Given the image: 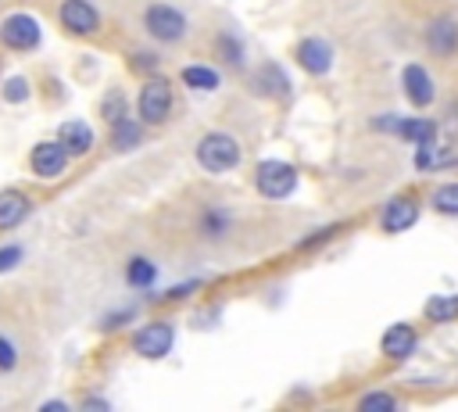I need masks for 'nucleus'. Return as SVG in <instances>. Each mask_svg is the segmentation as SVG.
<instances>
[{"mask_svg": "<svg viewBox=\"0 0 458 412\" xmlns=\"http://www.w3.org/2000/svg\"><path fill=\"white\" fill-rule=\"evenodd\" d=\"M254 186H258L261 197L283 201V197H290V193L297 190V168H293L290 161L265 158V161H258V168H254Z\"/></svg>", "mask_w": 458, "mask_h": 412, "instance_id": "obj_1", "label": "nucleus"}, {"mask_svg": "<svg viewBox=\"0 0 458 412\" xmlns=\"http://www.w3.org/2000/svg\"><path fill=\"white\" fill-rule=\"evenodd\" d=\"M172 344H175L172 322H147V326L136 333V340H132V348H136L143 358H165V355L172 351Z\"/></svg>", "mask_w": 458, "mask_h": 412, "instance_id": "obj_10", "label": "nucleus"}, {"mask_svg": "<svg viewBox=\"0 0 458 412\" xmlns=\"http://www.w3.org/2000/svg\"><path fill=\"white\" fill-rule=\"evenodd\" d=\"M422 312L429 322H451V319H458V294H433Z\"/></svg>", "mask_w": 458, "mask_h": 412, "instance_id": "obj_17", "label": "nucleus"}, {"mask_svg": "<svg viewBox=\"0 0 458 412\" xmlns=\"http://www.w3.org/2000/svg\"><path fill=\"white\" fill-rule=\"evenodd\" d=\"M136 143H140V125L132 118H125V115L114 118L111 122V147L114 150H132Z\"/></svg>", "mask_w": 458, "mask_h": 412, "instance_id": "obj_18", "label": "nucleus"}, {"mask_svg": "<svg viewBox=\"0 0 458 412\" xmlns=\"http://www.w3.org/2000/svg\"><path fill=\"white\" fill-rule=\"evenodd\" d=\"M18 262H21V247H18V244H7V247H0V272L14 269Z\"/></svg>", "mask_w": 458, "mask_h": 412, "instance_id": "obj_26", "label": "nucleus"}, {"mask_svg": "<svg viewBox=\"0 0 458 412\" xmlns=\"http://www.w3.org/2000/svg\"><path fill=\"white\" fill-rule=\"evenodd\" d=\"M429 204H433V211H440V215H458V183L437 186L433 197H429Z\"/></svg>", "mask_w": 458, "mask_h": 412, "instance_id": "obj_20", "label": "nucleus"}, {"mask_svg": "<svg viewBox=\"0 0 458 412\" xmlns=\"http://www.w3.org/2000/svg\"><path fill=\"white\" fill-rule=\"evenodd\" d=\"M143 21H147V32H150L154 39H161V43H175V39H182V32H186V18H182V11L172 7V4H150L147 14H143Z\"/></svg>", "mask_w": 458, "mask_h": 412, "instance_id": "obj_3", "label": "nucleus"}, {"mask_svg": "<svg viewBox=\"0 0 458 412\" xmlns=\"http://www.w3.org/2000/svg\"><path fill=\"white\" fill-rule=\"evenodd\" d=\"M401 401L394 398V394H386V391H369L361 401H358V408L361 412H394Z\"/></svg>", "mask_w": 458, "mask_h": 412, "instance_id": "obj_22", "label": "nucleus"}, {"mask_svg": "<svg viewBox=\"0 0 458 412\" xmlns=\"http://www.w3.org/2000/svg\"><path fill=\"white\" fill-rule=\"evenodd\" d=\"M379 348H383L386 358L404 362V358L415 355V348H419V333H415V326H408V322H394V326H386Z\"/></svg>", "mask_w": 458, "mask_h": 412, "instance_id": "obj_13", "label": "nucleus"}, {"mask_svg": "<svg viewBox=\"0 0 458 412\" xmlns=\"http://www.w3.org/2000/svg\"><path fill=\"white\" fill-rule=\"evenodd\" d=\"M32 204L21 190H0V229H14L29 219Z\"/></svg>", "mask_w": 458, "mask_h": 412, "instance_id": "obj_14", "label": "nucleus"}, {"mask_svg": "<svg viewBox=\"0 0 458 412\" xmlns=\"http://www.w3.org/2000/svg\"><path fill=\"white\" fill-rule=\"evenodd\" d=\"M182 82L193 86V90H215L218 86V72L208 68V64H186L182 68Z\"/></svg>", "mask_w": 458, "mask_h": 412, "instance_id": "obj_19", "label": "nucleus"}, {"mask_svg": "<svg viewBox=\"0 0 458 412\" xmlns=\"http://www.w3.org/2000/svg\"><path fill=\"white\" fill-rule=\"evenodd\" d=\"M222 54H225V57H233V61L240 64V43H236L233 36H222Z\"/></svg>", "mask_w": 458, "mask_h": 412, "instance_id": "obj_28", "label": "nucleus"}, {"mask_svg": "<svg viewBox=\"0 0 458 412\" xmlns=\"http://www.w3.org/2000/svg\"><path fill=\"white\" fill-rule=\"evenodd\" d=\"M401 86H404V97H408L415 107H429V104L437 100V82H433L429 68L419 64V61H408V64L401 68Z\"/></svg>", "mask_w": 458, "mask_h": 412, "instance_id": "obj_5", "label": "nucleus"}, {"mask_svg": "<svg viewBox=\"0 0 458 412\" xmlns=\"http://www.w3.org/2000/svg\"><path fill=\"white\" fill-rule=\"evenodd\" d=\"M397 136L408 140V143H415V147L433 143V140H437V122H433V118H401Z\"/></svg>", "mask_w": 458, "mask_h": 412, "instance_id": "obj_15", "label": "nucleus"}, {"mask_svg": "<svg viewBox=\"0 0 458 412\" xmlns=\"http://www.w3.org/2000/svg\"><path fill=\"white\" fill-rule=\"evenodd\" d=\"M57 14H61V25L68 32H75V36H89V32L100 29V14H97V7L89 0H64L57 7Z\"/></svg>", "mask_w": 458, "mask_h": 412, "instance_id": "obj_11", "label": "nucleus"}, {"mask_svg": "<svg viewBox=\"0 0 458 412\" xmlns=\"http://www.w3.org/2000/svg\"><path fill=\"white\" fill-rule=\"evenodd\" d=\"M422 39H426V50H429V54H437V57H454V54H458V18L437 14V18L426 25Z\"/></svg>", "mask_w": 458, "mask_h": 412, "instance_id": "obj_6", "label": "nucleus"}, {"mask_svg": "<svg viewBox=\"0 0 458 412\" xmlns=\"http://www.w3.org/2000/svg\"><path fill=\"white\" fill-rule=\"evenodd\" d=\"M197 161L208 172H229L240 165V143L229 133H208L197 143Z\"/></svg>", "mask_w": 458, "mask_h": 412, "instance_id": "obj_2", "label": "nucleus"}, {"mask_svg": "<svg viewBox=\"0 0 458 412\" xmlns=\"http://www.w3.org/2000/svg\"><path fill=\"white\" fill-rule=\"evenodd\" d=\"M82 408H107V401L104 398H89V401H82Z\"/></svg>", "mask_w": 458, "mask_h": 412, "instance_id": "obj_30", "label": "nucleus"}, {"mask_svg": "<svg viewBox=\"0 0 458 412\" xmlns=\"http://www.w3.org/2000/svg\"><path fill=\"white\" fill-rule=\"evenodd\" d=\"M0 39L11 50H36L39 47V21L32 14H11L0 25Z\"/></svg>", "mask_w": 458, "mask_h": 412, "instance_id": "obj_9", "label": "nucleus"}, {"mask_svg": "<svg viewBox=\"0 0 458 412\" xmlns=\"http://www.w3.org/2000/svg\"><path fill=\"white\" fill-rule=\"evenodd\" d=\"M297 61L308 75H326L333 68V47L322 36H308L297 43Z\"/></svg>", "mask_w": 458, "mask_h": 412, "instance_id": "obj_12", "label": "nucleus"}, {"mask_svg": "<svg viewBox=\"0 0 458 412\" xmlns=\"http://www.w3.org/2000/svg\"><path fill=\"white\" fill-rule=\"evenodd\" d=\"M136 111H140V122H147V125L165 122L168 111H172V86H168L165 79H150V82H143L140 100H136Z\"/></svg>", "mask_w": 458, "mask_h": 412, "instance_id": "obj_4", "label": "nucleus"}, {"mask_svg": "<svg viewBox=\"0 0 458 412\" xmlns=\"http://www.w3.org/2000/svg\"><path fill=\"white\" fill-rule=\"evenodd\" d=\"M14 365H18V351L7 337H0V373H11Z\"/></svg>", "mask_w": 458, "mask_h": 412, "instance_id": "obj_25", "label": "nucleus"}, {"mask_svg": "<svg viewBox=\"0 0 458 412\" xmlns=\"http://www.w3.org/2000/svg\"><path fill=\"white\" fill-rule=\"evenodd\" d=\"M415 222H419V197L397 193V197H390V201L383 204L379 226H383L386 233H404V229H411Z\"/></svg>", "mask_w": 458, "mask_h": 412, "instance_id": "obj_8", "label": "nucleus"}, {"mask_svg": "<svg viewBox=\"0 0 458 412\" xmlns=\"http://www.w3.org/2000/svg\"><path fill=\"white\" fill-rule=\"evenodd\" d=\"M68 158H72V150H68L61 140H43V143H36V147H32V154H29L32 172H36V176H43V179L61 176V172L68 168Z\"/></svg>", "mask_w": 458, "mask_h": 412, "instance_id": "obj_7", "label": "nucleus"}, {"mask_svg": "<svg viewBox=\"0 0 458 412\" xmlns=\"http://www.w3.org/2000/svg\"><path fill=\"white\" fill-rule=\"evenodd\" d=\"M104 115H107L111 122H114V118H122V115H125V100H122L118 93H111V97H107V104H104Z\"/></svg>", "mask_w": 458, "mask_h": 412, "instance_id": "obj_27", "label": "nucleus"}, {"mask_svg": "<svg viewBox=\"0 0 458 412\" xmlns=\"http://www.w3.org/2000/svg\"><path fill=\"white\" fill-rule=\"evenodd\" d=\"M57 140H61V143L72 150V158H75V154H86V150L93 147V129H89L86 122H64Z\"/></svg>", "mask_w": 458, "mask_h": 412, "instance_id": "obj_16", "label": "nucleus"}, {"mask_svg": "<svg viewBox=\"0 0 458 412\" xmlns=\"http://www.w3.org/2000/svg\"><path fill=\"white\" fill-rule=\"evenodd\" d=\"M4 97H7L11 104H21V100L29 97V79H21V75L7 79V82H4Z\"/></svg>", "mask_w": 458, "mask_h": 412, "instance_id": "obj_23", "label": "nucleus"}, {"mask_svg": "<svg viewBox=\"0 0 458 412\" xmlns=\"http://www.w3.org/2000/svg\"><path fill=\"white\" fill-rule=\"evenodd\" d=\"M225 226H229V215H225L222 208H211V211L204 215V233H208V236H218Z\"/></svg>", "mask_w": 458, "mask_h": 412, "instance_id": "obj_24", "label": "nucleus"}, {"mask_svg": "<svg viewBox=\"0 0 458 412\" xmlns=\"http://www.w3.org/2000/svg\"><path fill=\"white\" fill-rule=\"evenodd\" d=\"M39 408H43V412H54V408H57V412H64V408H68V405H64V401H43V405H39Z\"/></svg>", "mask_w": 458, "mask_h": 412, "instance_id": "obj_29", "label": "nucleus"}, {"mask_svg": "<svg viewBox=\"0 0 458 412\" xmlns=\"http://www.w3.org/2000/svg\"><path fill=\"white\" fill-rule=\"evenodd\" d=\"M154 276H157V269H154V262H147V258H132L129 269H125V279H129L132 287H150Z\"/></svg>", "mask_w": 458, "mask_h": 412, "instance_id": "obj_21", "label": "nucleus"}]
</instances>
